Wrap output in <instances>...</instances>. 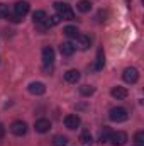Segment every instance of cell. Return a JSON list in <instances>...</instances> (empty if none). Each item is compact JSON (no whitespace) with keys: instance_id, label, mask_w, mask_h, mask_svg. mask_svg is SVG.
Here are the masks:
<instances>
[{"instance_id":"cell-1","label":"cell","mask_w":144,"mask_h":146,"mask_svg":"<svg viewBox=\"0 0 144 146\" xmlns=\"http://www.w3.org/2000/svg\"><path fill=\"white\" fill-rule=\"evenodd\" d=\"M54 9L58 12V15L65 21H73L75 19V12L71 10V7L68 3H61V2H56L54 3Z\"/></svg>"},{"instance_id":"cell-2","label":"cell","mask_w":144,"mask_h":146,"mask_svg":"<svg viewBox=\"0 0 144 146\" xmlns=\"http://www.w3.org/2000/svg\"><path fill=\"white\" fill-rule=\"evenodd\" d=\"M108 117L114 122H124V121H127L129 114H127V110L124 109V107H112V109L108 110Z\"/></svg>"},{"instance_id":"cell-3","label":"cell","mask_w":144,"mask_h":146,"mask_svg":"<svg viewBox=\"0 0 144 146\" xmlns=\"http://www.w3.org/2000/svg\"><path fill=\"white\" fill-rule=\"evenodd\" d=\"M108 141H110V145L112 146H124L126 145V141H127V134H126L124 131H115V133L110 134Z\"/></svg>"},{"instance_id":"cell-4","label":"cell","mask_w":144,"mask_h":146,"mask_svg":"<svg viewBox=\"0 0 144 146\" xmlns=\"http://www.w3.org/2000/svg\"><path fill=\"white\" fill-rule=\"evenodd\" d=\"M10 133L14 136H24L27 133V124L24 121H14L10 124Z\"/></svg>"},{"instance_id":"cell-5","label":"cell","mask_w":144,"mask_h":146,"mask_svg":"<svg viewBox=\"0 0 144 146\" xmlns=\"http://www.w3.org/2000/svg\"><path fill=\"white\" fill-rule=\"evenodd\" d=\"M122 78H124V82H126V83H136V82L139 80V72H137L136 68L129 66V68H126V70H124Z\"/></svg>"},{"instance_id":"cell-6","label":"cell","mask_w":144,"mask_h":146,"mask_svg":"<svg viewBox=\"0 0 144 146\" xmlns=\"http://www.w3.org/2000/svg\"><path fill=\"white\" fill-rule=\"evenodd\" d=\"M80 124H81V119H80V115H76V114H68V115L65 117V126H66L68 129H76Z\"/></svg>"},{"instance_id":"cell-7","label":"cell","mask_w":144,"mask_h":146,"mask_svg":"<svg viewBox=\"0 0 144 146\" xmlns=\"http://www.w3.org/2000/svg\"><path fill=\"white\" fill-rule=\"evenodd\" d=\"M34 129H36L37 133H41V134L48 133L51 129V121L49 119H37L36 122H34Z\"/></svg>"},{"instance_id":"cell-8","label":"cell","mask_w":144,"mask_h":146,"mask_svg":"<svg viewBox=\"0 0 144 146\" xmlns=\"http://www.w3.org/2000/svg\"><path fill=\"white\" fill-rule=\"evenodd\" d=\"M27 90H29L32 95H42V94L46 92V85H44L42 82H31L29 87H27Z\"/></svg>"},{"instance_id":"cell-9","label":"cell","mask_w":144,"mask_h":146,"mask_svg":"<svg viewBox=\"0 0 144 146\" xmlns=\"http://www.w3.org/2000/svg\"><path fill=\"white\" fill-rule=\"evenodd\" d=\"M14 12H15V15H19V17H24V15L29 12V3H27L26 0H20V2H17V3L14 5Z\"/></svg>"},{"instance_id":"cell-10","label":"cell","mask_w":144,"mask_h":146,"mask_svg":"<svg viewBox=\"0 0 144 146\" xmlns=\"http://www.w3.org/2000/svg\"><path fill=\"white\" fill-rule=\"evenodd\" d=\"M127 88L126 87H120V85H117V87H114L112 90H110V95L114 97V99H117V100H124L126 97H127Z\"/></svg>"},{"instance_id":"cell-11","label":"cell","mask_w":144,"mask_h":146,"mask_svg":"<svg viewBox=\"0 0 144 146\" xmlns=\"http://www.w3.org/2000/svg\"><path fill=\"white\" fill-rule=\"evenodd\" d=\"M42 61H44V65H53V61H54V49L51 46H46L42 49Z\"/></svg>"},{"instance_id":"cell-12","label":"cell","mask_w":144,"mask_h":146,"mask_svg":"<svg viewBox=\"0 0 144 146\" xmlns=\"http://www.w3.org/2000/svg\"><path fill=\"white\" fill-rule=\"evenodd\" d=\"M75 39H76V46H78L80 49H88V48H90V37L88 36H85V34H78Z\"/></svg>"},{"instance_id":"cell-13","label":"cell","mask_w":144,"mask_h":146,"mask_svg":"<svg viewBox=\"0 0 144 146\" xmlns=\"http://www.w3.org/2000/svg\"><path fill=\"white\" fill-rule=\"evenodd\" d=\"M59 51H61V54H63V56H71L73 53H75V44H73V42H70V41L61 42Z\"/></svg>"},{"instance_id":"cell-14","label":"cell","mask_w":144,"mask_h":146,"mask_svg":"<svg viewBox=\"0 0 144 146\" xmlns=\"http://www.w3.org/2000/svg\"><path fill=\"white\" fill-rule=\"evenodd\" d=\"M65 80L68 83H76L80 80V72L78 70H68V72L65 73Z\"/></svg>"},{"instance_id":"cell-15","label":"cell","mask_w":144,"mask_h":146,"mask_svg":"<svg viewBox=\"0 0 144 146\" xmlns=\"http://www.w3.org/2000/svg\"><path fill=\"white\" fill-rule=\"evenodd\" d=\"M46 12L44 10H36L34 14H32V21H34V24H44V21H46Z\"/></svg>"},{"instance_id":"cell-16","label":"cell","mask_w":144,"mask_h":146,"mask_svg":"<svg viewBox=\"0 0 144 146\" xmlns=\"http://www.w3.org/2000/svg\"><path fill=\"white\" fill-rule=\"evenodd\" d=\"M61 22V17L56 14V15H51V17H46V21H44V26L46 27H53V26H58Z\"/></svg>"},{"instance_id":"cell-17","label":"cell","mask_w":144,"mask_h":146,"mask_svg":"<svg viewBox=\"0 0 144 146\" xmlns=\"http://www.w3.org/2000/svg\"><path fill=\"white\" fill-rule=\"evenodd\" d=\"M76 9H78L80 12L87 14V12H90V10H92V3H90L88 0H80V2H78V5H76Z\"/></svg>"},{"instance_id":"cell-18","label":"cell","mask_w":144,"mask_h":146,"mask_svg":"<svg viewBox=\"0 0 144 146\" xmlns=\"http://www.w3.org/2000/svg\"><path fill=\"white\" fill-rule=\"evenodd\" d=\"M53 145L54 146H66L68 145V138L63 136V134H56V136L53 138Z\"/></svg>"},{"instance_id":"cell-19","label":"cell","mask_w":144,"mask_h":146,"mask_svg":"<svg viewBox=\"0 0 144 146\" xmlns=\"http://www.w3.org/2000/svg\"><path fill=\"white\" fill-rule=\"evenodd\" d=\"M93 92H95V88L92 85H81L80 87V94L83 97H90V95H93Z\"/></svg>"},{"instance_id":"cell-20","label":"cell","mask_w":144,"mask_h":146,"mask_svg":"<svg viewBox=\"0 0 144 146\" xmlns=\"http://www.w3.org/2000/svg\"><path fill=\"white\" fill-rule=\"evenodd\" d=\"M104 63H105V60H104V51L98 49V53H97V65H95L93 68H95V70H102V68H104Z\"/></svg>"},{"instance_id":"cell-21","label":"cell","mask_w":144,"mask_h":146,"mask_svg":"<svg viewBox=\"0 0 144 146\" xmlns=\"http://www.w3.org/2000/svg\"><path fill=\"white\" fill-rule=\"evenodd\" d=\"M93 141V138H92V134L88 133V131H83L81 134H80V143H83V145H90Z\"/></svg>"},{"instance_id":"cell-22","label":"cell","mask_w":144,"mask_h":146,"mask_svg":"<svg viewBox=\"0 0 144 146\" xmlns=\"http://www.w3.org/2000/svg\"><path fill=\"white\" fill-rule=\"evenodd\" d=\"M65 34L68 37H76L80 33H78V29H76L75 26H66V27H65Z\"/></svg>"},{"instance_id":"cell-23","label":"cell","mask_w":144,"mask_h":146,"mask_svg":"<svg viewBox=\"0 0 144 146\" xmlns=\"http://www.w3.org/2000/svg\"><path fill=\"white\" fill-rule=\"evenodd\" d=\"M110 134H112V131H110L108 127H104V131L100 133V141H102V143H107L108 138H110Z\"/></svg>"},{"instance_id":"cell-24","label":"cell","mask_w":144,"mask_h":146,"mask_svg":"<svg viewBox=\"0 0 144 146\" xmlns=\"http://www.w3.org/2000/svg\"><path fill=\"white\" fill-rule=\"evenodd\" d=\"M134 141H136V145L143 146V143H144V131H137V133L134 134Z\"/></svg>"},{"instance_id":"cell-25","label":"cell","mask_w":144,"mask_h":146,"mask_svg":"<svg viewBox=\"0 0 144 146\" xmlns=\"http://www.w3.org/2000/svg\"><path fill=\"white\" fill-rule=\"evenodd\" d=\"M9 15V7L5 3H0V19H5Z\"/></svg>"},{"instance_id":"cell-26","label":"cell","mask_w":144,"mask_h":146,"mask_svg":"<svg viewBox=\"0 0 144 146\" xmlns=\"http://www.w3.org/2000/svg\"><path fill=\"white\" fill-rule=\"evenodd\" d=\"M7 17H9V21H10V22H20V21H22V17H19V15H15V14H14V15H10V14H9Z\"/></svg>"},{"instance_id":"cell-27","label":"cell","mask_w":144,"mask_h":146,"mask_svg":"<svg viewBox=\"0 0 144 146\" xmlns=\"http://www.w3.org/2000/svg\"><path fill=\"white\" fill-rule=\"evenodd\" d=\"M3 136H5V127H3V126L0 124V139H2Z\"/></svg>"},{"instance_id":"cell-28","label":"cell","mask_w":144,"mask_h":146,"mask_svg":"<svg viewBox=\"0 0 144 146\" xmlns=\"http://www.w3.org/2000/svg\"><path fill=\"white\" fill-rule=\"evenodd\" d=\"M136 146H141V145H136Z\"/></svg>"}]
</instances>
